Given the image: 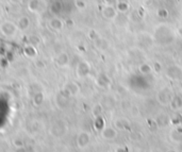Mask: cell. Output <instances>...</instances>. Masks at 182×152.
<instances>
[{
	"label": "cell",
	"instance_id": "obj_14",
	"mask_svg": "<svg viewBox=\"0 0 182 152\" xmlns=\"http://www.w3.org/2000/svg\"><path fill=\"white\" fill-rule=\"evenodd\" d=\"M153 68H154V70H156V72H160L161 69H162V67H161V65H160V63H154Z\"/></svg>",
	"mask_w": 182,
	"mask_h": 152
},
{
	"label": "cell",
	"instance_id": "obj_2",
	"mask_svg": "<svg viewBox=\"0 0 182 152\" xmlns=\"http://www.w3.org/2000/svg\"><path fill=\"white\" fill-rule=\"evenodd\" d=\"M172 97H174V93L169 87H163L158 92L156 95V99H158L159 103L162 105H168L172 101Z\"/></svg>",
	"mask_w": 182,
	"mask_h": 152
},
{
	"label": "cell",
	"instance_id": "obj_6",
	"mask_svg": "<svg viewBox=\"0 0 182 152\" xmlns=\"http://www.w3.org/2000/svg\"><path fill=\"white\" fill-rule=\"evenodd\" d=\"M114 127L119 131H125L127 129H129L130 127V121L129 119L125 118V117H121V118H117L116 120L114 121Z\"/></svg>",
	"mask_w": 182,
	"mask_h": 152
},
{
	"label": "cell",
	"instance_id": "obj_15",
	"mask_svg": "<svg viewBox=\"0 0 182 152\" xmlns=\"http://www.w3.org/2000/svg\"><path fill=\"white\" fill-rule=\"evenodd\" d=\"M143 3L146 6H151L153 3V0H143Z\"/></svg>",
	"mask_w": 182,
	"mask_h": 152
},
{
	"label": "cell",
	"instance_id": "obj_4",
	"mask_svg": "<svg viewBox=\"0 0 182 152\" xmlns=\"http://www.w3.org/2000/svg\"><path fill=\"white\" fill-rule=\"evenodd\" d=\"M102 16L105 18V19H114V18H116L117 16V9L114 8L113 6H107L103 8L102 10Z\"/></svg>",
	"mask_w": 182,
	"mask_h": 152
},
{
	"label": "cell",
	"instance_id": "obj_13",
	"mask_svg": "<svg viewBox=\"0 0 182 152\" xmlns=\"http://www.w3.org/2000/svg\"><path fill=\"white\" fill-rule=\"evenodd\" d=\"M102 111H103L102 105H101V104H96V107H95V115L99 116V115L102 113Z\"/></svg>",
	"mask_w": 182,
	"mask_h": 152
},
{
	"label": "cell",
	"instance_id": "obj_12",
	"mask_svg": "<svg viewBox=\"0 0 182 152\" xmlns=\"http://www.w3.org/2000/svg\"><path fill=\"white\" fill-rule=\"evenodd\" d=\"M158 15L160 16V17L165 18V17H166V16L168 15L167 10H166V9H160V10L158 11Z\"/></svg>",
	"mask_w": 182,
	"mask_h": 152
},
{
	"label": "cell",
	"instance_id": "obj_9",
	"mask_svg": "<svg viewBox=\"0 0 182 152\" xmlns=\"http://www.w3.org/2000/svg\"><path fill=\"white\" fill-rule=\"evenodd\" d=\"M139 71L142 75H149L152 71V66L149 65L148 63H142L139 66Z\"/></svg>",
	"mask_w": 182,
	"mask_h": 152
},
{
	"label": "cell",
	"instance_id": "obj_11",
	"mask_svg": "<svg viewBox=\"0 0 182 152\" xmlns=\"http://www.w3.org/2000/svg\"><path fill=\"white\" fill-rule=\"evenodd\" d=\"M79 138H81V146H86L89 142V135L86 133H82Z\"/></svg>",
	"mask_w": 182,
	"mask_h": 152
},
{
	"label": "cell",
	"instance_id": "obj_7",
	"mask_svg": "<svg viewBox=\"0 0 182 152\" xmlns=\"http://www.w3.org/2000/svg\"><path fill=\"white\" fill-rule=\"evenodd\" d=\"M170 138L175 142H182V128L177 127L170 132Z\"/></svg>",
	"mask_w": 182,
	"mask_h": 152
},
{
	"label": "cell",
	"instance_id": "obj_8",
	"mask_svg": "<svg viewBox=\"0 0 182 152\" xmlns=\"http://www.w3.org/2000/svg\"><path fill=\"white\" fill-rule=\"evenodd\" d=\"M170 105V109L174 110V111H179L182 109V98L180 96H176V97H172V101L169 103Z\"/></svg>",
	"mask_w": 182,
	"mask_h": 152
},
{
	"label": "cell",
	"instance_id": "obj_1",
	"mask_svg": "<svg viewBox=\"0 0 182 152\" xmlns=\"http://www.w3.org/2000/svg\"><path fill=\"white\" fill-rule=\"evenodd\" d=\"M154 36H156V40L162 45H168L174 41V35H172V31L169 30V28L165 26L156 28Z\"/></svg>",
	"mask_w": 182,
	"mask_h": 152
},
{
	"label": "cell",
	"instance_id": "obj_5",
	"mask_svg": "<svg viewBox=\"0 0 182 152\" xmlns=\"http://www.w3.org/2000/svg\"><path fill=\"white\" fill-rule=\"evenodd\" d=\"M117 129L116 128H112V127H110V128H105L102 130V137L105 138V139L108 140H113L115 139V138L117 137V135H118V132H117Z\"/></svg>",
	"mask_w": 182,
	"mask_h": 152
},
{
	"label": "cell",
	"instance_id": "obj_10",
	"mask_svg": "<svg viewBox=\"0 0 182 152\" xmlns=\"http://www.w3.org/2000/svg\"><path fill=\"white\" fill-rule=\"evenodd\" d=\"M116 9L118 12H123L125 13L129 10V4L127 2H118L116 6Z\"/></svg>",
	"mask_w": 182,
	"mask_h": 152
},
{
	"label": "cell",
	"instance_id": "obj_3",
	"mask_svg": "<svg viewBox=\"0 0 182 152\" xmlns=\"http://www.w3.org/2000/svg\"><path fill=\"white\" fill-rule=\"evenodd\" d=\"M166 77L170 80H180L182 78V68L178 65H170L166 69Z\"/></svg>",
	"mask_w": 182,
	"mask_h": 152
},
{
	"label": "cell",
	"instance_id": "obj_16",
	"mask_svg": "<svg viewBox=\"0 0 182 152\" xmlns=\"http://www.w3.org/2000/svg\"><path fill=\"white\" fill-rule=\"evenodd\" d=\"M179 33L182 34V28H180V29H179Z\"/></svg>",
	"mask_w": 182,
	"mask_h": 152
}]
</instances>
